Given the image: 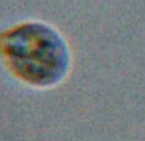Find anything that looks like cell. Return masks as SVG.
Wrapping results in <instances>:
<instances>
[{
    "label": "cell",
    "instance_id": "obj_1",
    "mask_svg": "<svg viewBox=\"0 0 145 141\" xmlns=\"http://www.w3.org/2000/svg\"><path fill=\"white\" fill-rule=\"evenodd\" d=\"M0 42L13 72L28 84L50 86L67 73L68 49L63 39L48 26L23 25L7 32Z\"/></svg>",
    "mask_w": 145,
    "mask_h": 141
}]
</instances>
